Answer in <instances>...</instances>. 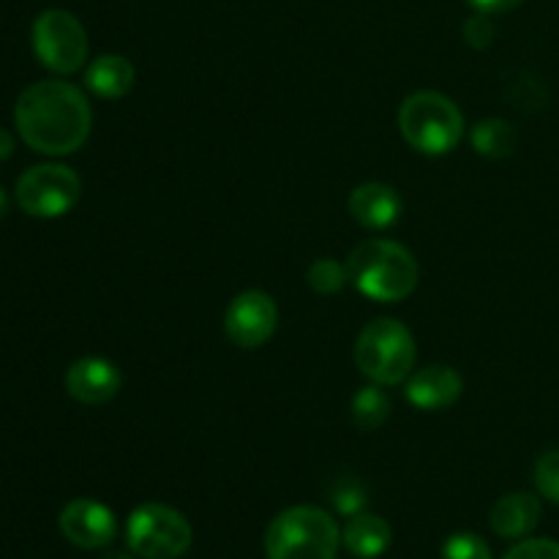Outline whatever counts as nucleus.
I'll return each instance as SVG.
<instances>
[{
    "instance_id": "obj_23",
    "label": "nucleus",
    "mask_w": 559,
    "mask_h": 559,
    "mask_svg": "<svg viewBox=\"0 0 559 559\" xmlns=\"http://www.w3.org/2000/svg\"><path fill=\"white\" fill-rule=\"evenodd\" d=\"M464 41L473 49L489 47V44L495 41V22H491V14L475 11V14L464 22Z\"/></svg>"
},
{
    "instance_id": "obj_16",
    "label": "nucleus",
    "mask_w": 559,
    "mask_h": 559,
    "mask_svg": "<svg viewBox=\"0 0 559 559\" xmlns=\"http://www.w3.org/2000/svg\"><path fill=\"white\" fill-rule=\"evenodd\" d=\"M134 66L123 55H98L85 69V87L98 98H123L134 87Z\"/></svg>"
},
{
    "instance_id": "obj_13",
    "label": "nucleus",
    "mask_w": 559,
    "mask_h": 559,
    "mask_svg": "<svg viewBox=\"0 0 559 559\" xmlns=\"http://www.w3.org/2000/svg\"><path fill=\"white\" fill-rule=\"evenodd\" d=\"M404 202L393 186L369 180V183L355 186L349 194V213L355 222L366 229H388L402 218Z\"/></svg>"
},
{
    "instance_id": "obj_4",
    "label": "nucleus",
    "mask_w": 559,
    "mask_h": 559,
    "mask_svg": "<svg viewBox=\"0 0 559 559\" xmlns=\"http://www.w3.org/2000/svg\"><path fill=\"white\" fill-rule=\"evenodd\" d=\"M399 129L407 145L424 156H445L462 142L464 115L445 93L418 91L404 98Z\"/></svg>"
},
{
    "instance_id": "obj_18",
    "label": "nucleus",
    "mask_w": 559,
    "mask_h": 559,
    "mask_svg": "<svg viewBox=\"0 0 559 559\" xmlns=\"http://www.w3.org/2000/svg\"><path fill=\"white\" fill-rule=\"evenodd\" d=\"M391 415V399H388L385 385H371L360 388L353 399V424L360 431H377Z\"/></svg>"
},
{
    "instance_id": "obj_22",
    "label": "nucleus",
    "mask_w": 559,
    "mask_h": 559,
    "mask_svg": "<svg viewBox=\"0 0 559 559\" xmlns=\"http://www.w3.org/2000/svg\"><path fill=\"white\" fill-rule=\"evenodd\" d=\"M369 495H366L364 484L355 478H342L333 489V506L342 516H355V513H364Z\"/></svg>"
},
{
    "instance_id": "obj_3",
    "label": "nucleus",
    "mask_w": 559,
    "mask_h": 559,
    "mask_svg": "<svg viewBox=\"0 0 559 559\" xmlns=\"http://www.w3.org/2000/svg\"><path fill=\"white\" fill-rule=\"evenodd\" d=\"M342 530L336 519L317 506H293L265 530L267 559H336Z\"/></svg>"
},
{
    "instance_id": "obj_27",
    "label": "nucleus",
    "mask_w": 559,
    "mask_h": 559,
    "mask_svg": "<svg viewBox=\"0 0 559 559\" xmlns=\"http://www.w3.org/2000/svg\"><path fill=\"white\" fill-rule=\"evenodd\" d=\"M5 213H9V197H5L3 186H0V222H3Z\"/></svg>"
},
{
    "instance_id": "obj_5",
    "label": "nucleus",
    "mask_w": 559,
    "mask_h": 559,
    "mask_svg": "<svg viewBox=\"0 0 559 559\" xmlns=\"http://www.w3.org/2000/svg\"><path fill=\"white\" fill-rule=\"evenodd\" d=\"M418 347L404 322L380 317L360 331L355 342V364L360 374L377 385H402L413 374Z\"/></svg>"
},
{
    "instance_id": "obj_15",
    "label": "nucleus",
    "mask_w": 559,
    "mask_h": 559,
    "mask_svg": "<svg viewBox=\"0 0 559 559\" xmlns=\"http://www.w3.org/2000/svg\"><path fill=\"white\" fill-rule=\"evenodd\" d=\"M344 549L358 559H377L393 544V530L377 513H355L349 516L347 527L342 530Z\"/></svg>"
},
{
    "instance_id": "obj_11",
    "label": "nucleus",
    "mask_w": 559,
    "mask_h": 559,
    "mask_svg": "<svg viewBox=\"0 0 559 559\" xmlns=\"http://www.w3.org/2000/svg\"><path fill=\"white\" fill-rule=\"evenodd\" d=\"M123 388V374L118 366L98 355H87V358L74 360L66 371V391L74 402L87 404V407H98V404L112 402Z\"/></svg>"
},
{
    "instance_id": "obj_7",
    "label": "nucleus",
    "mask_w": 559,
    "mask_h": 559,
    "mask_svg": "<svg viewBox=\"0 0 559 559\" xmlns=\"http://www.w3.org/2000/svg\"><path fill=\"white\" fill-rule=\"evenodd\" d=\"M31 41L38 63L55 74H74L87 60L85 25L66 9L41 11L33 22Z\"/></svg>"
},
{
    "instance_id": "obj_2",
    "label": "nucleus",
    "mask_w": 559,
    "mask_h": 559,
    "mask_svg": "<svg viewBox=\"0 0 559 559\" xmlns=\"http://www.w3.org/2000/svg\"><path fill=\"white\" fill-rule=\"evenodd\" d=\"M347 276L360 295L377 304H402L415 293L420 267L413 251L388 238H369L347 257Z\"/></svg>"
},
{
    "instance_id": "obj_6",
    "label": "nucleus",
    "mask_w": 559,
    "mask_h": 559,
    "mask_svg": "<svg viewBox=\"0 0 559 559\" xmlns=\"http://www.w3.org/2000/svg\"><path fill=\"white\" fill-rule=\"evenodd\" d=\"M126 544L140 559H178L194 544V530L178 508L145 502L126 522Z\"/></svg>"
},
{
    "instance_id": "obj_17",
    "label": "nucleus",
    "mask_w": 559,
    "mask_h": 559,
    "mask_svg": "<svg viewBox=\"0 0 559 559\" xmlns=\"http://www.w3.org/2000/svg\"><path fill=\"white\" fill-rule=\"evenodd\" d=\"M475 153L486 158H508L519 145V131L502 118H486L469 134Z\"/></svg>"
},
{
    "instance_id": "obj_24",
    "label": "nucleus",
    "mask_w": 559,
    "mask_h": 559,
    "mask_svg": "<svg viewBox=\"0 0 559 559\" xmlns=\"http://www.w3.org/2000/svg\"><path fill=\"white\" fill-rule=\"evenodd\" d=\"M502 559H559V544L549 538H527L513 546Z\"/></svg>"
},
{
    "instance_id": "obj_19",
    "label": "nucleus",
    "mask_w": 559,
    "mask_h": 559,
    "mask_svg": "<svg viewBox=\"0 0 559 559\" xmlns=\"http://www.w3.org/2000/svg\"><path fill=\"white\" fill-rule=\"evenodd\" d=\"M347 282V262L331 260V257H320V260L311 262L309 271H306V284H309L311 293L317 295L342 293Z\"/></svg>"
},
{
    "instance_id": "obj_21",
    "label": "nucleus",
    "mask_w": 559,
    "mask_h": 559,
    "mask_svg": "<svg viewBox=\"0 0 559 559\" xmlns=\"http://www.w3.org/2000/svg\"><path fill=\"white\" fill-rule=\"evenodd\" d=\"M535 486L540 497L559 506V448H551L535 462Z\"/></svg>"
},
{
    "instance_id": "obj_14",
    "label": "nucleus",
    "mask_w": 559,
    "mask_h": 559,
    "mask_svg": "<svg viewBox=\"0 0 559 559\" xmlns=\"http://www.w3.org/2000/svg\"><path fill=\"white\" fill-rule=\"evenodd\" d=\"M540 516H544V508H540L538 495H533V491H511L502 500H497V506L491 508L489 522L500 538L519 540L527 538L538 527Z\"/></svg>"
},
{
    "instance_id": "obj_9",
    "label": "nucleus",
    "mask_w": 559,
    "mask_h": 559,
    "mask_svg": "<svg viewBox=\"0 0 559 559\" xmlns=\"http://www.w3.org/2000/svg\"><path fill=\"white\" fill-rule=\"evenodd\" d=\"M278 328V306L265 289H246L235 295L224 314V331L235 347L257 349L273 338Z\"/></svg>"
},
{
    "instance_id": "obj_1",
    "label": "nucleus",
    "mask_w": 559,
    "mask_h": 559,
    "mask_svg": "<svg viewBox=\"0 0 559 559\" xmlns=\"http://www.w3.org/2000/svg\"><path fill=\"white\" fill-rule=\"evenodd\" d=\"M14 123L22 142L44 156H69L87 142L93 109L85 93L63 80H41L20 93Z\"/></svg>"
},
{
    "instance_id": "obj_8",
    "label": "nucleus",
    "mask_w": 559,
    "mask_h": 559,
    "mask_svg": "<svg viewBox=\"0 0 559 559\" xmlns=\"http://www.w3.org/2000/svg\"><path fill=\"white\" fill-rule=\"evenodd\" d=\"M82 180L66 164H36L16 180V202L33 218H60L80 202Z\"/></svg>"
},
{
    "instance_id": "obj_26",
    "label": "nucleus",
    "mask_w": 559,
    "mask_h": 559,
    "mask_svg": "<svg viewBox=\"0 0 559 559\" xmlns=\"http://www.w3.org/2000/svg\"><path fill=\"white\" fill-rule=\"evenodd\" d=\"M14 153V136L9 134V129H0V162L11 158Z\"/></svg>"
},
{
    "instance_id": "obj_25",
    "label": "nucleus",
    "mask_w": 559,
    "mask_h": 559,
    "mask_svg": "<svg viewBox=\"0 0 559 559\" xmlns=\"http://www.w3.org/2000/svg\"><path fill=\"white\" fill-rule=\"evenodd\" d=\"M475 11L480 14H502V11H511L516 5H522L524 0H467Z\"/></svg>"
},
{
    "instance_id": "obj_28",
    "label": "nucleus",
    "mask_w": 559,
    "mask_h": 559,
    "mask_svg": "<svg viewBox=\"0 0 559 559\" xmlns=\"http://www.w3.org/2000/svg\"><path fill=\"white\" fill-rule=\"evenodd\" d=\"M102 559H131V555H126V551H107V555H102Z\"/></svg>"
},
{
    "instance_id": "obj_10",
    "label": "nucleus",
    "mask_w": 559,
    "mask_h": 559,
    "mask_svg": "<svg viewBox=\"0 0 559 559\" xmlns=\"http://www.w3.org/2000/svg\"><path fill=\"white\" fill-rule=\"evenodd\" d=\"M58 527L71 546L85 551L107 549L118 538V519H115L112 508L98 500H87V497L71 500L60 511Z\"/></svg>"
},
{
    "instance_id": "obj_20",
    "label": "nucleus",
    "mask_w": 559,
    "mask_h": 559,
    "mask_svg": "<svg viewBox=\"0 0 559 559\" xmlns=\"http://www.w3.org/2000/svg\"><path fill=\"white\" fill-rule=\"evenodd\" d=\"M442 559H495V555L480 535L456 533L442 546Z\"/></svg>"
},
{
    "instance_id": "obj_12",
    "label": "nucleus",
    "mask_w": 559,
    "mask_h": 559,
    "mask_svg": "<svg viewBox=\"0 0 559 559\" xmlns=\"http://www.w3.org/2000/svg\"><path fill=\"white\" fill-rule=\"evenodd\" d=\"M462 374L445 364H431L413 371L407 377V388H404L407 402L424 413H440V409L453 407L462 399Z\"/></svg>"
}]
</instances>
